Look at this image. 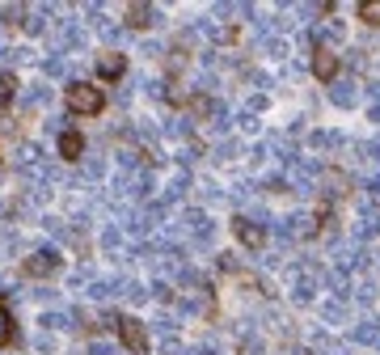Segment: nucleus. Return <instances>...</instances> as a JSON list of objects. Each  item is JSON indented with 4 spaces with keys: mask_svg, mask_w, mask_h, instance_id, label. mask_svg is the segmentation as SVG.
Segmentation results:
<instances>
[{
    "mask_svg": "<svg viewBox=\"0 0 380 355\" xmlns=\"http://www.w3.org/2000/svg\"><path fill=\"white\" fill-rule=\"evenodd\" d=\"M64 101H68L72 114H101V106H106V93H101L97 85H89V81H72V85L64 89Z\"/></svg>",
    "mask_w": 380,
    "mask_h": 355,
    "instance_id": "nucleus-1",
    "label": "nucleus"
},
{
    "mask_svg": "<svg viewBox=\"0 0 380 355\" xmlns=\"http://www.w3.org/2000/svg\"><path fill=\"white\" fill-rule=\"evenodd\" d=\"M118 343L131 351V355H148V326L140 317H118Z\"/></svg>",
    "mask_w": 380,
    "mask_h": 355,
    "instance_id": "nucleus-2",
    "label": "nucleus"
},
{
    "mask_svg": "<svg viewBox=\"0 0 380 355\" xmlns=\"http://www.w3.org/2000/svg\"><path fill=\"white\" fill-rule=\"evenodd\" d=\"M55 271H60V254H51V249H38V254H30V258L21 262V275H30V279H47Z\"/></svg>",
    "mask_w": 380,
    "mask_h": 355,
    "instance_id": "nucleus-3",
    "label": "nucleus"
},
{
    "mask_svg": "<svg viewBox=\"0 0 380 355\" xmlns=\"http://www.w3.org/2000/svg\"><path fill=\"white\" fill-rule=\"evenodd\" d=\"M313 76H317V81H334V76H338V56L329 47L313 51Z\"/></svg>",
    "mask_w": 380,
    "mask_h": 355,
    "instance_id": "nucleus-4",
    "label": "nucleus"
},
{
    "mask_svg": "<svg viewBox=\"0 0 380 355\" xmlns=\"http://www.w3.org/2000/svg\"><path fill=\"white\" fill-rule=\"evenodd\" d=\"M233 233H237V241H241V245H249V249H258V245L266 241L262 224H253V220H245V216H237V220H233Z\"/></svg>",
    "mask_w": 380,
    "mask_h": 355,
    "instance_id": "nucleus-5",
    "label": "nucleus"
},
{
    "mask_svg": "<svg viewBox=\"0 0 380 355\" xmlns=\"http://www.w3.org/2000/svg\"><path fill=\"white\" fill-rule=\"evenodd\" d=\"M55 148H60L64 161H81L85 157V136L81 132H60V144Z\"/></svg>",
    "mask_w": 380,
    "mask_h": 355,
    "instance_id": "nucleus-6",
    "label": "nucleus"
},
{
    "mask_svg": "<svg viewBox=\"0 0 380 355\" xmlns=\"http://www.w3.org/2000/svg\"><path fill=\"white\" fill-rule=\"evenodd\" d=\"M123 72H127V60L118 56V51H110V56H97V76H101V81H118Z\"/></svg>",
    "mask_w": 380,
    "mask_h": 355,
    "instance_id": "nucleus-7",
    "label": "nucleus"
},
{
    "mask_svg": "<svg viewBox=\"0 0 380 355\" xmlns=\"http://www.w3.org/2000/svg\"><path fill=\"white\" fill-rule=\"evenodd\" d=\"M123 21L136 25V30H144V25L157 21V9H152V5H123Z\"/></svg>",
    "mask_w": 380,
    "mask_h": 355,
    "instance_id": "nucleus-8",
    "label": "nucleus"
},
{
    "mask_svg": "<svg viewBox=\"0 0 380 355\" xmlns=\"http://www.w3.org/2000/svg\"><path fill=\"white\" fill-rule=\"evenodd\" d=\"M9 343H13V317H9L5 296H0V347H9Z\"/></svg>",
    "mask_w": 380,
    "mask_h": 355,
    "instance_id": "nucleus-9",
    "label": "nucleus"
},
{
    "mask_svg": "<svg viewBox=\"0 0 380 355\" xmlns=\"http://www.w3.org/2000/svg\"><path fill=\"white\" fill-rule=\"evenodd\" d=\"M13 89H17V76H13V72H0V101H9Z\"/></svg>",
    "mask_w": 380,
    "mask_h": 355,
    "instance_id": "nucleus-10",
    "label": "nucleus"
},
{
    "mask_svg": "<svg viewBox=\"0 0 380 355\" xmlns=\"http://www.w3.org/2000/svg\"><path fill=\"white\" fill-rule=\"evenodd\" d=\"M359 21H368V25H380V5L372 0V5H359Z\"/></svg>",
    "mask_w": 380,
    "mask_h": 355,
    "instance_id": "nucleus-11",
    "label": "nucleus"
},
{
    "mask_svg": "<svg viewBox=\"0 0 380 355\" xmlns=\"http://www.w3.org/2000/svg\"><path fill=\"white\" fill-rule=\"evenodd\" d=\"M334 101H338V106H351V101H355L351 85H338V89H334Z\"/></svg>",
    "mask_w": 380,
    "mask_h": 355,
    "instance_id": "nucleus-12",
    "label": "nucleus"
}]
</instances>
